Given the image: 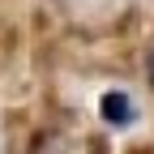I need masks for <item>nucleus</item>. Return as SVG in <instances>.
<instances>
[{
    "label": "nucleus",
    "mask_w": 154,
    "mask_h": 154,
    "mask_svg": "<svg viewBox=\"0 0 154 154\" xmlns=\"http://www.w3.org/2000/svg\"><path fill=\"white\" fill-rule=\"evenodd\" d=\"M30 154H69V146L56 137V133H47V137H38V141L30 146Z\"/></svg>",
    "instance_id": "1"
},
{
    "label": "nucleus",
    "mask_w": 154,
    "mask_h": 154,
    "mask_svg": "<svg viewBox=\"0 0 154 154\" xmlns=\"http://www.w3.org/2000/svg\"><path fill=\"white\" fill-rule=\"evenodd\" d=\"M146 73H150V90H154V51H150V64H146Z\"/></svg>",
    "instance_id": "2"
}]
</instances>
